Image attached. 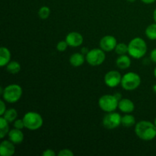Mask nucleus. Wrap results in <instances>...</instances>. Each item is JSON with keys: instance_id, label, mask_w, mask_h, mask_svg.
Masks as SVG:
<instances>
[{"instance_id": "obj_1", "label": "nucleus", "mask_w": 156, "mask_h": 156, "mask_svg": "<svg viewBox=\"0 0 156 156\" xmlns=\"http://www.w3.org/2000/svg\"><path fill=\"white\" fill-rule=\"evenodd\" d=\"M135 133L140 140L151 141L156 137V126L152 122L141 120L136 124Z\"/></svg>"}, {"instance_id": "obj_2", "label": "nucleus", "mask_w": 156, "mask_h": 156, "mask_svg": "<svg viewBox=\"0 0 156 156\" xmlns=\"http://www.w3.org/2000/svg\"><path fill=\"white\" fill-rule=\"evenodd\" d=\"M147 52V44L141 37H135L129 41L128 44V53L134 59H140Z\"/></svg>"}, {"instance_id": "obj_3", "label": "nucleus", "mask_w": 156, "mask_h": 156, "mask_svg": "<svg viewBox=\"0 0 156 156\" xmlns=\"http://www.w3.org/2000/svg\"><path fill=\"white\" fill-rule=\"evenodd\" d=\"M23 94L22 88L17 84H12L4 88L2 98L5 101L10 104L18 102L21 99Z\"/></svg>"}, {"instance_id": "obj_4", "label": "nucleus", "mask_w": 156, "mask_h": 156, "mask_svg": "<svg viewBox=\"0 0 156 156\" xmlns=\"http://www.w3.org/2000/svg\"><path fill=\"white\" fill-rule=\"evenodd\" d=\"M25 128L30 130L39 129L44 123L42 116L34 111H29L26 113L23 117Z\"/></svg>"}, {"instance_id": "obj_5", "label": "nucleus", "mask_w": 156, "mask_h": 156, "mask_svg": "<svg viewBox=\"0 0 156 156\" xmlns=\"http://www.w3.org/2000/svg\"><path fill=\"white\" fill-rule=\"evenodd\" d=\"M141 84V78L137 73L129 72L122 76L121 85L122 88L126 91H133Z\"/></svg>"}, {"instance_id": "obj_6", "label": "nucleus", "mask_w": 156, "mask_h": 156, "mask_svg": "<svg viewBox=\"0 0 156 156\" xmlns=\"http://www.w3.org/2000/svg\"><path fill=\"white\" fill-rule=\"evenodd\" d=\"M119 100L114 94H105L99 98V108L106 113L115 111L118 108Z\"/></svg>"}, {"instance_id": "obj_7", "label": "nucleus", "mask_w": 156, "mask_h": 156, "mask_svg": "<svg viewBox=\"0 0 156 156\" xmlns=\"http://www.w3.org/2000/svg\"><path fill=\"white\" fill-rule=\"evenodd\" d=\"M106 55L105 51L101 48H94L89 50L85 55L87 62L91 66H101L105 60Z\"/></svg>"}, {"instance_id": "obj_8", "label": "nucleus", "mask_w": 156, "mask_h": 156, "mask_svg": "<svg viewBox=\"0 0 156 156\" xmlns=\"http://www.w3.org/2000/svg\"><path fill=\"white\" fill-rule=\"evenodd\" d=\"M122 117L119 113L117 112H109L104 117L102 123L104 126L107 129H113L118 127L121 124Z\"/></svg>"}, {"instance_id": "obj_9", "label": "nucleus", "mask_w": 156, "mask_h": 156, "mask_svg": "<svg viewBox=\"0 0 156 156\" xmlns=\"http://www.w3.org/2000/svg\"><path fill=\"white\" fill-rule=\"evenodd\" d=\"M122 76L118 71L116 70H111L105 74L104 81L106 84L107 86L110 88H114L121 83Z\"/></svg>"}, {"instance_id": "obj_10", "label": "nucleus", "mask_w": 156, "mask_h": 156, "mask_svg": "<svg viewBox=\"0 0 156 156\" xmlns=\"http://www.w3.org/2000/svg\"><path fill=\"white\" fill-rule=\"evenodd\" d=\"M117 44L116 37L111 35H106L103 37L100 41V48L105 52H110L115 50V47Z\"/></svg>"}, {"instance_id": "obj_11", "label": "nucleus", "mask_w": 156, "mask_h": 156, "mask_svg": "<svg viewBox=\"0 0 156 156\" xmlns=\"http://www.w3.org/2000/svg\"><path fill=\"white\" fill-rule=\"evenodd\" d=\"M66 41L68 45L72 47H78L83 44V37L80 33L76 31H72L66 37Z\"/></svg>"}, {"instance_id": "obj_12", "label": "nucleus", "mask_w": 156, "mask_h": 156, "mask_svg": "<svg viewBox=\"0 0 156 156\" xmlns=\"http://www.w3.org/2000/svg\"><path fill=\"white\" fill-rule=\"evenodd\" d=\"M15 145L10 140H4L0 144V154L2 156H12L15 154Z\"/></svg>"}, {"instance_id": "obj_13", "label": "nucleus", "mask_w": 156, "mask_h": 156, "mask_svg": "<svg viewBox=\"0 0 156 156\" xmlns=\"http://www.w3.org/2000/svg\"><path fill=\"white\" fill-rule=\"evenodd\" d=\"M118 108L121 112L125 114H130L135 110V105L130 99L121 98L119 101Z\"/></svg>"}, {"instance_id": "obj_14", "label": "nucleus", "mask_w": 156, "mask_h": 156, "mask_svg": "<svg viewBox=\"0 0 156 156\" xmlns=\"http://www.w3.org/2000/svg\"><path fill=\"white\" fill-rule=\"evenodd\" d=\"M8 136H9V140L12 142L14 144L17 145L21 144L24 138V133L21 131V129H16V128H14V129L9 130Z\"/></svg>"}, {"instance_id": "obj_15", "label": "nucleus", "mask_w": 156, "mask_h": 156, "mask_svg": "<svg viewBox=\"0 0 156 156\" xmlns=\"http://www.w3.org/2000/svg\"><path fill=\"white\" fill-rule=\"evenodd\" d=\"M86 60L85 55L82 53H75L71 55L69 58V62L73 66L79 67L82 66Z\"/></svg>"}, {"instance_id": "obj_16", "label": "nucleus", "mask_w": 156, "mask_h": 156, "mask_svg": "<svg viewBox=\"0 0 156 156\" xmlns=\"http://www.w3.org/2000/svg\"><path fill=\"white\" fill-rule=\"evenodd\" d=\"M11 61V52L7 47H2L0 49V66H6Z\"/></svg>"}, {"instance_id": "obj_17", "label": "nucleus", "mask_w": 156, "mask_h": 156, "mask_svg": "<svg viewBox=\"0 0 156 156\" xmlns=\"http://www.w3.org/2000/svg\"><path fill=\"white\" fill-rule=\"evenodd\" d=\"M116 65L120 69H126L131 65V59L127 55H120L116 60Z\"/></svg>"}, {"instance_id": "obj_18", "label": "nucleus", "mask_w": 156, "mask_h": 156, "mask_svg": "<svg viewBox=\"0 0 156 156\" xmlns=\"http://www.w3.org/2000/svg\"><path fill=\"white\" fill-rule=\"evenodd\" d=\"M6 71L10 74H17L21 71V65L17 61H10L6 65Z\"/></svg>"}, {"instance_id": "obj_19", "label": "nucleus", "mask_w": 156, "mask_h": 156, "mask_svg": "<svg viewBox=\"0 0 156 156\" xmlns=\"http://www.w3.org/2000/svg\"><path fill=\"white\" fill-rule=\"evenodd\" d=\"M9 122L3 117H0V138L3 139L9 132Z\"/></svg>"}, {"instance_id": "obj_20", "label": "nucleus", "mask_w": 156, "mask_h": 156, "mask_svg": "<svg viewBox=\"0 0 156 156\" xmlns=\"http://www.w3.org/2000/svg\"><path fill=\"white\" fill-rule=\"evenodd\" d=\"M121 124L124 127H132L133 126L136 124V119L135 117L132 114H125L122 117Z\"/></svg>"}, {"instance_id": "obj_21", "label": "nucleus", "mask_w": 156, "mask_h": 156, "mask_svg": "<svg viewBox=\"0 0 156 156\" xmlns=\"http://www.w3.org/2000/svg\"><path fill=\"white\" fill-rule=\"evenodd\" d=\"M2 117H4L9 123H12L18 117V112H17V111L15 108H9V109L6 110L5 114Z\"/></svg>"}, {"instance_id": "obj_22", "label": "nucleus", "mask_w": 156, "mask_h": 156, "mask_svg": "<svg viewBox=\"0 0 156 156\" xmlns=\"http://www.w3.org/2000/svg\"><path fill=\"white\" fill-rule=\"evenodd\" d=\"M145 34H146V37L149 40L156 41V23L149 24L146 27V30H145Z\"/></svg>"}, {"instance_id": "obj_23", "label": "nucleus", "mask_w": 156, "mask_h": 156, "mask_svg": "<svg viewBox=\"0 0 156 156\" xmlns=\"http://www.w3.org/2000/svg\"><path fill=\"white\" fill-rule=\"evenodd\" d=\"M115 52L118 55H124L128 53V45L124 43H120L117 44L115 47Z\"/></svg>"}, {"instance_id": "obj_24", "label": "nucleus", "mask_w": 156, "mask_h": 156, "mask_svg": "<svg viewBox=\"0 0 156 156\" xmlns=\"http://www.w3.org/2000/svg\"><path fill=\"white\" fill-rule=\"evenodd\" d=\"M50 15V9L47 6H43L38 11V15L41 19H47Z\"/></svg>"}, {"instance_id": "obj_25", "label": "nucleus", "mask_w": 156, "mask_h": 156, "mask_svg": "<svg viewBox=\"0 0 156 156\" xmlns=\"http://www.w3.org/2000/svg\"><path fill=\"white\" fill-rule=\"evenodd\" d=\"M68 46L69 45L66 41V40L65 41H61L56 45V50L59 52H64L67 49Z\"/></svg>"}, {"instance_id": "obj_26", "label": "nucleus", "mask_w": 156, "mask_h": 156, "mask_svg": "<svg viewBox=\"0 0 156 156\" xmlns=\"http://www.w3.org/2000/svg\"><path fill=\"white\" fill-rule=\"evenodd\" d=\"M14 127L19 129H22L23 128L25 127L23 119H16V120L14 121Z\"/></svg>"}, {"instance_id": "obj_27", "label": "nucleus", "mask_w": 156, "mask_h": 156, "mask_svg": "<svg viewBox=\"0 0 156 156\" xmlns=\"http://www.w3.org/2000/svg\"><path fill=\"white\" fill-rule=\"evenodd\" d=\"M57 155L58 156H73L74 155V153L70 149H63L59 151Z\"/></svg>"}, {"instance_id": "obj_28", "label": "nucleus", "mask_w": 156, "mask_h": 156, "mask_svg": "<svg viewBox=\"0 0 156 156\" xmlns=\"http://www.w3.org/2000/svg\"><path fill=\"white\" fill-rule=\"evenodd\" d=\"M44 156H55L56 155V152L52 149H46L44 152L42 153Z\"/></svg>"}, {"instance_id": "obj_29", "label": "nucleus", "mask_w": 156, "mask_h": 156, "mask_svg": "<svg viewBox=\"0 0 156 156\" xmlns=\"http://www.w3.org/2000/svg\"><path fill=\"white\" fill-rule=\"evenodd\" d=\"M0 104H1V111H0V115L2 116L5 114V112L6 111V106L5 104L4 101L1 100L0 101Z\"/></svg>"}, {"instance_id": "obj_30", "label": "nucleus", "mask_w": 156, "mask_h": 156, "mask_svg": "<svg viewBox=\"0 0 156 156\" xmlns=\"http://www.w3.org/2000/svg\"><path fill=\"white\" fill-rule=\"evenodd\" d=\"M150 59L153 62L156 63V48L153 49L150 53Z\"/></svg>"}, {"instance_id": "obj_31", "label": "nucleus", "mask_w": 156, "mask_h": 156, "mask_svg": "<svg viewBox=\"0 0 156 156\" xmlns=\"http://www.w3.org/2000/svg\"><path fill=\"white\" fill-rule=\"evenodd\" d=\"M88 52H89V50L87 47H82V50H81V53L84 55H86Z\"/></svg>"}, {"instance_id": "obj_32", "label": "nucleus", "mask_w": 156, "mask_h": 156, "mask_svg": "<svg viewBox=\"0 0 156 156\" xmlns=\"http://www.w3.org/2000/svg\"><path fill=\"white\" fill-rule=\"evenodd\" d=\"M141 1L145 4H152V3L155 2L156 0H141Z\"/></svg>"}, {"instance_id": "obj_33", "label": "nucleus", "mask_w": 156, "mask_h": 156, "mask_svg": "<svg viewBox=\"0 0 156 156\" xmlns=\"http://www.w3.org/2000/svg\"><path fill=\"white\" fill-rule=\"evenodd\" d=\"M114 95H115V97L117 98L119 101L121 99V94H120V93H115V94H114Z\"/></svg>"}, {"instance_id": "obj_34", "label": "nucleus", "mask_w": 156, "mask_h": 156, "mask_svg": "<svg viewBox=\"0 0 156 156\" xmlns=\"http://www.w3.org/2000/svg\"><path fill=\"white\" fill-rule=\"evenodd\" d=\"M153 19L154 21H155V22L156 23V9L154 10V12H153Z\"/></svg>"}, {"instance_id": "obj_35", "label": "nucleus", "mask_w": 156, "mask_h": 156, "mask_svg": "<svg viewBox=\"0 0 156 156\" xmlns=\"http://www.w3.org/2000/svg\"><path fill=\"white\" fill-rule=\"evenodd\" d=\"M152 90H153L154 92L156 93V84H155V85H153V87H152Z\"/></svg>"}, {"instance_id": "obj_36", "label": "nucleus", "mask_w": 156, "mask_h": 156, "mask_svg": "<svg viewBox=\"0 0 156 156\" xmlns=\"http://www.w3.org/2000/svg\"><path fill=\"white\" fill-rule=\"evenodd\" d=\"M153 74H154V76H155V78L156 79V67L155 68V69H154Z\"/></svg>"}, {"instance_id": "obj_37", "label": "nucleus", "mask_w": 156, "mask_h": 156, "mask_svg": "<svg viewBox=\"0 0 156 156\" xmlns=\"http://www.w3.org/2000/svg\"><path fill=\"white\" fill-rule=\"evenodd\" d=\"M127 2H134L135 1H136V0H126Z\"/></svg>"}, {"instance_id": "obj_38", "label": "nucleus", "mask_w": 156, "mask_h": 156, "mask_svg": "<svg viewBox=\"0 0 156 156\" xmlns=\"http://www.w3.org/2000/svg\"><path fill=\"white\" fill-rule=\"evenodd\" d=\"M154 124H155V126H156V117L155 118V120H154Z\"/></svg>"}, {"instance_id": "obj_39", "label": "nucleus", "mask_w": 156, "mask_h": 156, "mask_svg": "<svg viewBox=\"0 0 156 156\" xmlns=\"http://www.w3.org/2000/svg\"><path fill=\"white\" fill-rule=\"evenodd\" d=\"M155 138H156V137H155Z\"/></svg>"}]
</instances>
